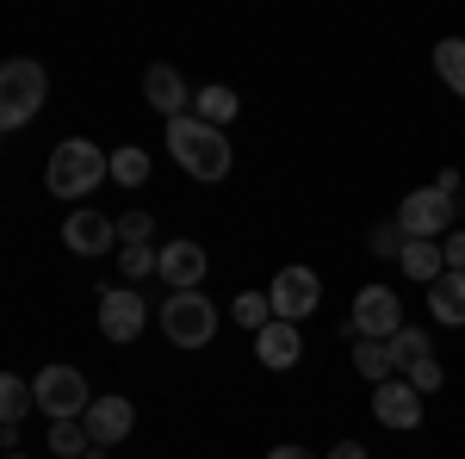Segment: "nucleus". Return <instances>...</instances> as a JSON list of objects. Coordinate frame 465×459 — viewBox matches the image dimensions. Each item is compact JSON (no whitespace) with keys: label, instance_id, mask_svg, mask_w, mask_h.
Masks as SVG:
<instances>
[{"label":"nucleus","instance_id":"obj_20","mask_svg":"<svg viewBox=\"0 0 465 459\" xmlns=\"http://www.w3.org/2000/svg\"><path fill=\"white\" fill-rule=\"evenodd\" d=\"M354 373H360V379H372V385H385V379L397 373L391 348H385V342H366V335H360V342H354Z\"/></svg>","mask_w":465,"mask_h":459},{"label":"nucleus","instance_id":"obj_10","mask_svg":"<svg viewBox=\"0 0 465 459\" xmlns=\"http://www.w3.org/2000/svg\"><path fill=\"white\" fill-rule=\"evenodd\" d=\"M81 428H87V441H94V447H118V441L137 428V404H131V397H118V391H112V397H94V404H87V416H81Z\"/></svg>","mask_w":465,"mask_h":459},{"label":"nucleus","instance_id":"obj_14","mask_svg":"<svg viewBox=\"0 0 465 459\" xmlns=\"http://www.w3.org/2000/svg\"><path fill=\"white\" fill-rule=\"evenodd\" d=\"M298 354H304V335H298V323H267L261 335H254V360L267 366V373H292L298 366Z\"/></svg>","mask_w":465,"mask_h":459},{"label":"nucleus","instance_id":"obj_17","mask_svg":"<svg viewBox=\"0 0 465 459\" xmlns=\"http://www.w3.org/2000/svg\"><path fill=\"white\" fill-rule=\"evenodd\" d=\"M397 267H403L410 280H422V285H434L440 274H447V261H440V243H422V236H410V243H403Z\"/></svg>","mask_w":465,"mask_h":459},{"label":"nucleus","instance_id":"obj_15","mask_svg":"<svg viewBox=\"0 0 465 459\" xmlns=\"http://www.w3.org/2000/svg\"><path fill=\"white\" fill-rule=\"evenodd\" d=\"M143 100H149L155 112H162L168 125H174V118H186V106H193V94H186L180 69H168V63H155V69L143 75Z\"/></svg>","mask_w":465,"mask_h":459},{"label":"nucleus","instance_id":"obj_7","mask_svg":"<svg viewBox=\"0 0 465 459\" xmlns=\"http://www.w3.org/2000/svg\"><path fill=\"white\" fill-rule=\"evenodd\" d=\"M143 323H149V304H143L137 285H100V335L106 342H118V348L137 342Z\"/></svg>","mask_w":465,"mask_h":459},{"label":"nucleus","instance_id":"obj_31","mask_svg":"<svg viewBox=\"0 0 465 459\" xmlns=\"http://www.w3.org/2000/svg\"><path fill=\"white\" fill-rule=\"evenodd\" d=\"M322 459H366V447H360V441H335Z\"/></svg>","mask_w":465,"mask_h":459},{"label":"nucleus","instance_id":"obj_25","mask_svg":"<svg viewBox=\"0 0 465 459\" xmlns=\"http://www.w3.org/2000/svg\"><path fill=\"white\" fill-rule=\"evenodd\" d=\"M50 447H56V459H81L94 441H87V428H81V423H50Z\"/></svg>","mask_w":465,"mask_h":459},{"label":"nucleus","instance_id":"obj_5","mask_svg":"<svg viewBox=\"0 0 465 459\" xmlns=\"http://www.w3.org/2000/svg\"><path fill=\"white\" fill-rule=\"evenodd\" d=\"M32 397H37V410H44L50 423H81L87 404H94V391H87V379H81L74 366H44L32 379Z\"/></svg>","mask_w":465,"mask_h":459},{"label":"nucleus","instance_id":"obj_8","mask_svg":"<svg viewBox=\"0 0 465 459\" xmlns=\"http://www.w3.org/2000/svg\"><path fill=\"white\" fill-rule=\"evenodd\" d=\"M403 329V304H397L391 285H360L354 317H348V335H366V342H391Z\"/></svg>","mask_w":465,"mask_h":459},{"label":"nucleus","instance_id":"obj_13","mask_svg":"<svg viewBox=\"0 0 465 459\" xmlns=\"http://www.w3.org/2000/svg\"><path fill=\"white\" fill-rule=\"evenodd\" d=\"M372 416L385 428H422V397H416L410 379H385L372 391Z\"/></svg>","mask_w":465,"mask_h":459},{"label":"nucleus","instance_id":"obj_3","mask_svg":"<svg viewBox=\"0 0 465 459\" xmlns=\"http://www.w3.org/2000/svg\"><path fill=\"white\" fill-rule=\"evenodd\" d=\"M44 94H50V75L37 63H0V131H19L44 112Z\"/></svg>","mask_w":465,"mask_h":459},{"label":"nucleus","instance_id":"obj_29","mask_svg":"<svg viewBox=\"0 0 465 459\" xmlns=\"http://www.w3.org/2000/svg\"><path fill=\"white\" fill-rule=\"evenodd\" d=\"M366 254H403V230H397V217H385V224L366 230Z\"/></svg>","mask_w":465,"mask_h":459},{"label":"nucleus","instance_id":"obj_26","mask_svg":"<svg viewBox=\"0 0 465 459\" xmlns=\"http://www.w3.org/2000/svg\"><path fill=\"white\" fill-rule=\"evenodd\" d=\"M403 379L416 385V397H429V391H440V385H447V366H440L434 354H422L416 366H403Z\"/></svg>","mask_w":465,"mask_h":459},{"label":"nucleus","instance_id":"obj_28","mask_svg":"<svg viewBox=\"0 0 465 459\" xmlns=\"http://www.w3.org/2000/svg\"><path fill=\"white\" fill-rule=\"evenodd\" d=\"M118 274H124V285H137L155 274V248H118Z\"/></svg>","mask_w":465,"mask_h":459},{"label":"nucleus","instance_id":"obj_33","mask_svg":"<svg viewBox=\"0 0 465 459\" xmlns=\"http://www.w3.org/2000/svg\"><path fill=\"white\" fill-rule=\"evenodd\" d=\"M0 459H25V454H0Z\"/></svg>","mask_w":465,"mask_h":459},{"label":"nucleus","instance_id":"obj_21","mask_svg":"<svg viewBox=\"0 0 465 459\" xmlns=\"http://www.w3.org/2000/svg\"><path fill=\"white\" fill-rule=\"evenodd\" d=\"M434 75L465 100V37H440V44H434Z\"/></svg>","mask_w":465,"mask_h":459},{"label":"nucleus","instance_id":"obj_24","mask_svg":"<svg viewBox=\"0 0 465 459\" xmlns=\"http://www.w3.org/2000/svg\"><path fill=\"white\" fill-rule=\"evenodd\" d=\"M385 348H391L397 373H403V366H416L422 354H434V342H429V335H422V329H410V323H403V329H397V335H391V342H385Z\"/></svg>","mask_w":465,"mask_h":459},{"label":"nucleus","instance_id":"obj_12","mask_svg":"<svg viewBox=\"0 0 465 459\" xmlns=\"http://www.w3.org/2000/svg\"><path fill=\"white\" fill-rule=\"evenodd\" d=\"M205 267H212V254L199 243H168V248H155V274L174 285V292H199V280H205Z\"/></svg>","mask_w":465,"mask_h":459},{"label":"nucleus","instance_id":"obj_27","mask_svg":"<svg viewBox=\"0 0 465 459\" xmlns=\"http://www.w3.org/2000/svg\"><path fill=\"white\" fill-rule=\"evenodd\" d=\"M149 236H155V217L149 212H124L118 217V243L124 248H149Z\"/></svg>","mask_w":465,"mask_h":459},{"label":"nucleus","instance_id":"obj_1","mask_svg":"<svg viewBox=\"0 0 465 459\" xmlns=\"http://www.w3.org/2000/svg\"><path fill=\"white\" fill-rule=\"evenodd\" d=\"M100 180H112V155L87 137H63L50 149V162H44V186L56 199H87Z\"/></svg>","mask_w":465,"mask_h":459},{"label":"nucleus","instance_id":"obj_18","mask_svg":"<svg viewBox=\"0 0 465 459\" xmlns=\"http://www.w3.org/2000/svg\"><path fill=\"white\" fill-rule=\"evenodd\" d=\"M236 106H242V100H236V94H230V87H205V94H193V118H199V125H212V131H223V125H230V118H236Z\"/></svg>","mask_w":465,"mask_h":459},{"label":"nucleus","instance_id":"obj_16","mask_svg":"<svg viewBox=\"0 0 465 459\" xmlns=\"http://www.w3.org/2000/svg\"><path fill=\"white\" fill-rule=\"evenodd\" d=\"M429 311H434V323L465 329V274H440V280L429 285Z\"/></svg>","mask_w":465,"mask_h":459},{"label":"nucleus","instance_id":"obj_23","mask_svg":"<svg viewBox=\"0 0 465 459\" xmlns=\"http://www.w3.org/2000/svg\"><path fill=\"white\" fill-rule=\"evenodd\" d=\"M230 317L242 323V329H254V335H261V329L273 323V298H267V292H236V304H230Z\"/></svg>","mask_w":465,"mask_h":459},{"label":"nucleus","instance_id":"obj_6","mask_svg":"<svg viewBox=\"0 0 465 459\" xmlns=\"http://www.w3.org/2000/svg\"><path fill=\"white\" fill-rule=\"evenodd\" d=\"M453 212H460V199H447L440 186H416V193L397 205V230H403V243H410V236L440 243V236L453 230Z\"/></svg>","mask_w":465,"mask_h":459},{"label":"nucleus","instance_id":"obj_22","mask_svg":"<svg viewBox=\"0 0 465 459\" xmlns=\"http://www.w3.org/2000/svg\"><path fill=\"white\" fill-rule=\"evenodd\" d=\"M112 180L118 186H149V149H137V143L112 149Z\"/></svg>","mask_w":465,"mask_h":459},{"label":"nucleus","instance_id":"obj_32","mask_svg":"<svg viewBox=\"0 0 465 459\" xmlns=\"http://www.w3.org/2000/svg\"><path fill=\"white\" fill-rule=\"evenodd\" d=\"M267 459H317L311 447H267Z\"/></svg>","mask_w":465,"mask_h":459},{"label":"nucleus","instance_id":"obj_2","mask_svg":"<svg viewBox=\"0 0 465 459\" xmlns=\"http://www.w3.org/2000/svg\"><path fill=\"white\" fill-rule=\"evenodd\" d=\"M168 149H174V162L193 180H223V175H230V162H236L230 137H223V131H212V125H199L193 112L168 125Z\"/></svg>","mask_w":465,"mask_h":459},{"label":"nucleus","instance_id":"obj_30","mask_svg":"<svg viewBox=\"0 0 465 459\" xmlns=\"http://www.w3.org/2000/svg\"><path fill=\"white\" fill-rule=\"evenodd\" d=\"M440 261H447V274H465V230L440 236Z\"/></svg>","mask_w":465,"mask_h":459},{"label":"nucleus","instance_id":"obj_11","mask_svg":"<svg viewBox=\"0 0 465 459\" xmlns=\"http://www.w3.org/2000/svg\"><path fill=\"white\" fill-rule=\"evenodd\" d=\"M63 243L94 261V254H112V248H118V224H112L106 212H94V205H74V212L63 217Z\"/></svg>","mask_w":465,"mask_h":459},{"label":"nucleus","instance_id":"obj_9","mask_svg":"<svg viewBox=\"0 0 465 459\" xmlns=\"http://www.w3.org/2000/svg\"><path fill=\"white\" fill-rule=\"evenodd\" d=\"M267 298H273V317H280V323H304L322 304L317 267H280V274H273V285H267Z\"/></svg>","mask_w":465,"mask_h":459},{"label":"nucleus","instance_id":"obj_19","mask_svg":"<svg viewBox=\"0 0 465 459\" xmlns=\"http://www.w3.org/2000/svg\"><path fill=\"white\" fill-rule=\"evenodd\" d=\"M32 404L37 397H32V385H25L19 373H0V428H19Z\"/></svg>","mask_w":465,"mask_h":459},{"label":"nucleus","instance_id":"obj_4","mask_svg":"<svg viewBox=\"0 0 465 459\" xmlns=\"http://www.w3.org/2000/svg\"><path fill=\"white\" fill-rule=\"evenodd\" d=\"M162 335H168V348H212L217 304L205 292H174V298L162 304Z\"/></svg>","mask_w":465,"mask_h":459}]
</instances>
